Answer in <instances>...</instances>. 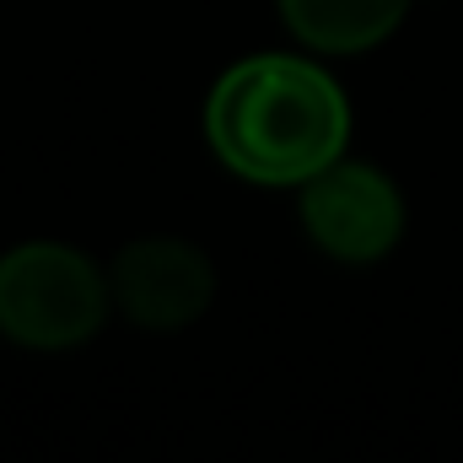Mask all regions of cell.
<instances>
[{"label":"cell","instance_id":"2","mask_svg":"<svg viewBox=\"0 0 463 463\" xmlns=\"http://www.w3.org/2000/svg\"><path fill=\"white\" fill-rule=\"evenodd\" d=\"M109 275L65 242H22L0 259V335L27 350H71L109 318Z\"/></svg>","mask_w":463,"mask_h":463},{"label":"cell","instance_id":"1","mask_svg":"<svg viewBox=\"0 0 463 463\" xmlns=\"http://www.w3.org/2000/svg\"><path fill=\"white\" fill-rule=\"evenodd\" d=\"M205 135L237 178L264 189H302L313 173L340 162L350 103L324 65L297 54H253L211 87Z\"/></svg>","mask_w":463,"mask_h":463},{"label":"cell","instance_id":"3","mask_svg":"<svg viewBox=\"0 0 463 463\" xmlns=\"http://www.w3.org/2000/svg\"><path fill=\"white\" fill-rule=\"evenodd\" d=\"M302 227L324 253L372 264L404 237V200L388 173L366 162H329L302 184Z\"/></svg>","mask_w":463,"mask_h":463},{"label":"cell","instance_id":"4","mask_svg":"<svg viewBox=\"0 0 463 463\" xmlns=\"http://www.w3.org/2000/svg\"><path fill=\"white\" fill-rule=\"evenodd\" d=\"M109 291L140 329H184L216 297V264L184 237H135L109 269Z\"/></svg>","mask_w":463,"mask_h":463},{"label":"cell","instance_id":"5","mask_svg":"<svg viewBox=\"0 0 463 463\" xmlns=\"http://www.w3.org/2000/svg\"><path fill=\"white\" fill-rule=\"evenodd\" d=\"M280 16L318 54H361L410 16V0H280Z\"/></svg>","mask_w":463,"mask_h":463}]
</instances>
